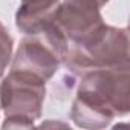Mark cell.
Instances as JSON below:
<instances>
[{"label":"cell","mask_w":130,"mask_h":130,"mask_svg":"<svg viewBox=\"0 0 130 130\" xmlns=\"http://www.w3.org/2000/svg\"><path fill=\"white\" fill-rule=\"evenodd\" d=\"M60 0H22L15 14L17 28L31 35L40 32L52 19Z\"/></svg>","instance_id":"obj_5"},{"label":"cell","mask_w":130,"mask_h":130,"mask_svg":"<svg viewBox=\"0 0 130 130\" xmlns=\"http://www.w3.org/2000/svg\"><path fill=\"white\" fill-rule=\"evenodd\" d=\"M12 54V37L9 35L5 25L0 22V77L8 68Z\"/></svg>","instance_id":"obj_6"},{"label":"cell","mask_w":130,"mask_h":130,"mask_svg":"<svg viewBox=\"0 0 130 130\" xmlns=\"http://www.w3.org/2000/svg\"><path fill=\"white\" fill-rule=\"evenodd\" d=\"M72 74L128 64V34L125 28L106 25L93 38L66 47L63 61Z\"/></svg>","instance_id":"obj_2"},{"label":"cell","mask_w":130,"mask_h":130,"mask_svg":"<svg viewBox=\"0 0 130 130\" xmlns=\"http://www.w3.org/2000/svg\"><path fill=\"white\" fill-rule=\"evenodd\" d=\"M130 109L128 64L101 68L81 74L71 118L78 127H106Z\"/></svg>","instance_id":"obj_1"},{"label":"cell","mask_w":130,"mask_h":130,"mask_svg":"<svg viewBox=\"0 0 130 130\" xmlns=\"http://www.w3.org/2000/svg\"><path fill=\"white\" fill-rule=\"evenodd\" d=\"M44 80L25 71L11 69L0 84V107L6 119L3 128L32 127L41 116L46 96Z\"/></svg>","instance_id":"obj_3"},{"label":"cell","mask_w":130,"mask_h":130,"mask_svg":"<svg viewBox=\"0 0 130 130\" xmlns=\"http://www.w3.org/2000/svg\"><path fill=\"white\" fill-rule=\"evenodd\" d=\"M100 9L87 0H63L52 15V25L68 46L81 44L106 26Z\"/></svg>","instance_id":"obj_4"},{"label":"cell","mask_w":130,"mask_h":130,"mask_svg":"<svg viewBox=\"0 0 130 130\" xmlns=\"http://www.w3.org/2000/svg\"><path fill=\"white\" fill-rule=\"evenodd\" d=\"M87 2H92L93 5H96L98 8H101V6H104V5L109 2V0H87Z\"/></svg>","instance_id":"obj_7"}]
</instances>
